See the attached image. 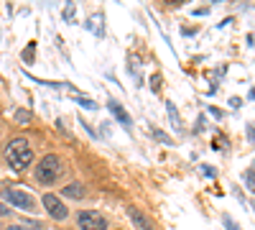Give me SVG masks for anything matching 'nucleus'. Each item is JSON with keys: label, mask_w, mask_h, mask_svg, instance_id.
Returning <instances> with one entry per match:
<instances>
[{"label": "nucleus", "mask_w": 255, "mask_h": 230, "mask_svg": "<svg viewBox=\"0 0 255 230\" xmlns=\"http://www.w3.org/2000/svg\"><path fill=\"white\" fill-rule=\"evenodd\" d=\"M5 159L10 161V166L15 172H23L26 166L31 164V159H33V151H31L28 141L26 138H13L8 143V149H5Z\"/></svg>", "instance_id": "obj_1"}, {"label": "nucleus", "mask_w": 255, "mask_h": 230, "mask_svg": "<svg viewBox=\"0 0 255 230\" xmlns=\"http://www.w3.org/2000/svg\"><path fill=\"white\" fill-rule=\"evenodd\" d=\"M59 174H61V159L54 156V154L44 156V159L38 161V166H36V179H38L41 184H51V182H56Z\"/></svg>", "instance_id": "obj_2"}, {"label": "nucleus", "mask_w": 255, "mask_h": 230, "mask_svg": "<svg viewBox=\"0 0 255 230\" xmlns=\"http://www.w3.org/2000/svg\"><path fill=\"white\" fill-rule=\"evenodd\" d=\"M3 197H5L13 207H18V210L36 213V200H33L31 195H26V192H20V190H3Z\"/></svg>", "instance_id": "obj_3"}, {"label": "nucleus", "mask_w": 255, "mask_h": 230, "mask_svg": "<svg viewBox=\"0 0 255 230\" xmlns=\"http://www.w3.org/2000/svg\"><path fill=\"white\" fill-rule=\"evenodd\" d=\"M77 225L82 230H105L108 228V220H105L100 213H79L77 215Z\"/></svg>", "instance_id": "obj_4"}, {"label": "nucleus", "mask_w": 255, "mask_h": 230, "mask_svg": "<svg viewBox=\"0 0 255 230\" xmlns=\"http://www.w3.org/2000/svg\"><path fill=\"white\" fill-rule=\"evenodd\" d=\"M44 207H46V213L54 218V220H64L69 213H67V207H64V202L56 197V195H44Z\"/></svg>", "instance_id": "obj_5"}, {"label": "nucleus", "mask_w": 255, "mask_h": 230, "mask_svg": "<svg viewBox=\"0 0 255 230\" xmlns=\"http://www.w3.org/2000/svg\"><path fill=\"white\" fill-rule=\"evenodd\" d=\"M128 218H130V220H133V223H135L140 230H153V223L148 220V218H145V215L138 210V207H130V210H128Z\"/></svg>", "instance_id": "obj_6"}, {"label": "nucleus", "mask_w": 255, "mask_h": 230, "mask_svg": "<svg viewBox=\"0 0 255 230\" xmlns=\"http://www.w3.org/2000/svg\"><path fill=\"white\" fill-rule=\"evenodd\" d=\"M108 108H110V113H113V115H115V118H118V120L125 125V128L130 131V118H128V113L123 110L120 102H118V100H110V102H108Z\"/></svg>", "instance_id": "obj_7"}, {"label": "nucleus", "mask_w": 255, "mask_h": 230, "mask_svg": "<svg viewBox=\"0 0 255 230\" xmlns=\"http://www.w3.org/2000/svg\"><path fill=\"white\" fill-rule=\"evenodd\" d=\"M64 195L79 200V197H84V190H82V184H69V187H64Z\"/></svg>", "instance_id": "obj_8"}, {"label": "nucleus", "mask_w": 255, "mask_h": 230, "mask_svg": "<svg viewBox=\"0 0 255 230\" xmlns=\"http://www.w3.org/2000/svg\"><path fill=\"white\" fill-rule=\"evenodd\" d=\"M77 105H82L84 110H95L97 102H95V100H87V97H77Z\"/></svg>", "instance_id": "obj_9"}, {"label": "nucleus", "mask_w": 255, "mask_h": 230, "mask_svg": "<svg viewBox=\"0 0 255 230\" xmlns=\"http://www.w3.org/2000/svg\"><path fill=\"white\" fill-rule=\"evenodd\" d=\"M15 120H18V123H28V120H31V115H28L26 110H18V113H15Z\"/></svg>", "instance_id": "obj_10"}, {"label": "nucleus", "mask_w": 255, "mask_h": 230, "mask_svg": "<svg viewBox=\"0 0 255 230\" xmlns=\"http://www.w3.org/2000/svg\"><path fill=\"white\" fill-rule=\"evenodd\" d=\"M225 228H227V230H240V228H238V223L232 220L230 215H225Z\"/></svg>", "instance_id": "obj_11"}, {"label": "nucleus", "mask_w": 255, "mask_h": 230, "mask_svg": "<svg viewBox=\"0 0 255 230\" xmlns=\"http://www.w3.org/2000/svg\"><path fill=\"white\" fill-rule=\"evenodd\" d=\"M168 115H171V120L179 125V115H176V108H174V102H168Z\"/></svg>", "instance_id": "obj_12"}, {"label": "nucleus", "mask_w": 255, "mask_h": 230, "mask_svg": "<svg viewBox=\"0 0 255 230\" xmlns=\"http://www.w3.org/2000/svg\"><path fill=\"white\" fill-rule=\"evenodd\" d=\"M202 174H207V177H215L217 172L212 169V166H207V164H202Z\"/></svg>", "instance_id": "obj_13"}, {"label": "nucleus", "mask_w": 255, "mask_h": 230, "mask_svg": "<svg viewBox=\"0 0 255 230\" xmlns=\"http://www.w3.org/2000/svg\"><path fill=\"white\" fill-rule=\"evenodd\" d=\"M23 59H26V61H31V59H33V44H31V46L23 51Z\"/></svg>", "instance_id": "obj_14"}, {"label": "nucleus", "mask_w": 255, "mask_h": 230, "mask_svg": "<svg viewBox=\"0 0 255 230\" xmlns=\"http://www.w3.org/2000/svg\"><path fill=\"white\" fill-rule=\"evenodd\" d=\"M153 136H156V138H158V141H163V143H171V138H168V136H163V133H158V131H156V133H153Z\"/></svg>", "instance_id": "obj_15"}, {"label": "nucleus", "mask_w": 255, "mask_h": 230, "mask_svg": "<svg viewBox=\"0 0 255 230\" xmlns=\"http://www.w3.org/2000/svg\"><path fill=\"white\" fill-rule=\"evenodd\" d=\"M230 105H232V108H240V105H243V100H240V97H232V100H230Z\"/></svg>", "instance_id": "obj_16"}, {"label": "nucleus", "mask_w": 255, "mask_h": 230, "mask_svg": "<svg viewBox=\"0 0 255 230\" xmlns=\"http://www.w3.org/2000/svg\"><path fill=\"white\" fill-rule=\"evenodd\" d=\"M5 230H28V228H23V225H10V228H5Z\"/></svg>", "instance_id": "obj_17"}, {"label": "nucleus", "mask_w": 255, "mask_h": 230, "mask_svg": "<svg viewBox=\"0 0 255 230\" xmlns=\"http://www.w3.org/2000/svg\"><path fill=\"white\" fill-rule=\"evenodd\" d=\"M0 215H8V207L5 205H0Z\"/></svg>", "instance_id": "obj_18"}, {"label": "nucleus", "mask_w": 255, "mask_h": 230, "mask_svg": "<svg viewBox=\"0 0 255 230\" xmlns=\"http://www.w3.org/2000/svg\"><path fill=\"white\" fill-rule=\"evenodd\" d=\"M250 97H253V100H255V87H253V90H250Z\"/></svg>", "instance_id": "obj_19"}]
</instances>
